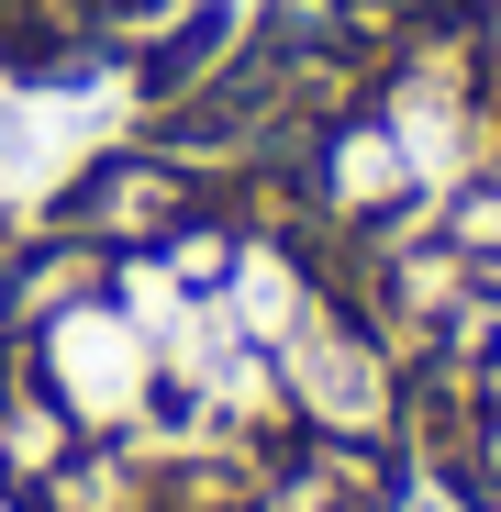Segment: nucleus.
<instances>
[{
	"mask_svg": "<svg viewBox=\"0 0 501 512\" xmlns=\"http://www.w3.org/2000/svg\"><path fill=\"white\" fill-rule=\"evenodd\" d=\"M12 512H401L412 423L290 223L134 134L0 245Z\"/></svg>",
	"mask_w": 501,
	"mask_h": 512,
	"instance_id": "f257e3e1",
	"label": "nucleus"
},
{
	"mask_svg": "<svg viewBox=\"0 0 501 512\" xmlns=\"http://www.w3.org/2000/svg\"><path fill=\"white\" fill-rule=\"evenodd\" d=\"M379 346L412 468L501 512V0H245L156 101Z\"/></svg>",
	"mask_w": 501,
	"mask_h": 512,
	"instance_id": "f03ea898",
	"label": "nucleus"
},
{
	"mask_svg": "<svg viewBox=\"0 0 501 512\" xmlns=\"http://www.w3.org/2000/svg\"><path fill=\"white\" fill-rule=\"evenodd\" d=\"M201 0H0V78H101L167 45Z\"/></svg>",
	"mask_w": 501,
	"mask_h": 512,
	"instance_id": "7ed1b4c3",
	"label": "nucleus"
}]
</instances>
